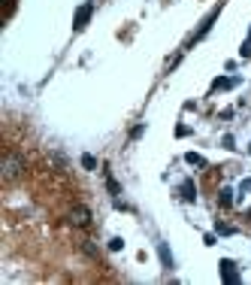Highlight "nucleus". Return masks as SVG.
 <instances>
[{
  "label": "nucleus",
  "instance_id": "nucleus-7",
  "mask_svg": "<svg viewBox=\"0 0 251 285\" xmlns=\"http://www.w3.org/2000/svg\"><path fill=\"white\" fill-rule=\"evenodd\" d=\"M185 161H188V164H194V167H206V158H203V155H197V152H188V155H185Z\"/></svg>",
  "mask_w": 251,
  "mask_h": 285
},
{
  "label": "nucleus",
  "instance_id": "nucleus-9",
  "mask_svg": "<svg viewBox=\"0 0 251 285\" xmlns=\"http://www.w3.org/2000/svg\"><path fill=\"white\" fill-rule=\"evenodd\" d=\"M82 167H85V170H94V167H97V158H94V155H82Z\"/></svg>",
  "mask_w": 251,
  "mask_h": 285
},
{
  "label": "nucleus",
  "instance_id": "nucleus-12",
  "mask_svg": "<svg viewBox=\"0 0 251 285\" xmlns=\"http://www.w3.org/2000/svg\"><path fill=\"white\" fill-rule=\"evenodd\" d=\"M82 249H85L88 255H97V249H94V243H91V240H85V243H82Z\"/></svg>",
  "mask_w": 251,
  "mask_h": 285
},
{
  "label": "nucleus",
  "instance_id": "nucleus-1",
  "mask_svg": "<svg viewBox=\"0 0 251 285\" xmlns=\"http://www.w3.org/2000/svg\"><path fill=\"white\" fill-rule=\"evenodd\" d=\"M0 170H3V173H0V176H3V182H16L18 176L24 173V158L16 155V152H6L3 155V167H0Z\"/></svg>",
  "mask_w": 251,
  "mask_h": 285
},
{
  "label": "nucleus",
  "instance_id": "nucleus-8",
  "mask_svg": "<svg viewBox=\"0 0 251 285\" xmlns=\"http://www.w3.org/2000/svg\"><path fill=\"white\" fill-rule=\"evenodd\" d=\"M218 203H221V207H230V203H233V191H230V188H221Z\"/></svg>",
  "mask_w": 251,
  "mask_h": 285
},
{
  "label": "nucleus",
  "instance_id": "nucleus-6",
  "mask_svg": "<svg viewBox=\"0 0 251 285\" xmlns=\"http://www.w3.org/2000/svg\"><path fill=\"white\" fill-rule=\"evenodd\" d=\"M182 197H185L188 203H191V200H197V185H194L191 179H185V182H182Z\"/></svg>",
  "mask_w": 251,
  "mask_h": 285
},
{
  "label": "nucleus",
  "instance_id": "nucleus-10",
  "mask_svg": "<svg viewBox=\"0 0 251 285\" xmlns=\"http://www.w3.org/2000/svg\"><path fill=\"white\" fill-rule=\"evenodd\" d=\"M106 185H109V191H112V194H121V185H118L109 173H106Z\"/></svg>",
  "mask_w": 251,
  "mask_h": 285
},
{
  "label": "nucleus",
  "instance_id": "nucleus-13",
  "mask_svg": "<svg viewBox=\"0 0 251 285\" xmlns=\"http://www.w3.org/2000/svg\"><path fill=\"white\" fill-rule=\"evenodd\" d=\"M143 131H145V128H143V125H136V128H133V131H130V137H133V140H139V137H143Z\"/></svg>",
  "mask_w": 251,
  "mask_h": 285
},
{
  "label": "nucleus",
  "instance_id": "nucleus-17",
  "mask_svg": "<svg viewBox=\"0 0 251 285\" xmlns=\"http://www.w3.org/2000/svg\"><path fill=\"white\" fill-rule=\"evenodd\" d=\"M248 152H251V149H248Z\"/></svg>",
  "mask_w": 251,
  "mask_h": 285
},
{
  "label": "nucleus",
  "instance_id": "nucleus-15",
  "mask_svg": "<svg viewBox=\"0 0 251 285\" xmlns=\"http://www.w3.org/2000/svg\"><path fill=\"white\" fill-rule=\"evenodd\" d=\"M251 55V39H245V46H242V58H248Z\"/></svg>",
  "mask_w": 251,
  "mask_h": 285
},
{
  "label": "nucleus",
  "instance_id": "nucleus-16",
  "mask_svg": "<svg viewBox=\"0 0 251 285\" xmlns=\"http://www.w3.org/2000/svg\"><path fill=\"white\" fill-rule=\"evenodd\" d=\"M242 191H251V179H245V182H242Z\"/></svg>",
  "mask_w": 251,
  "mask_h": 285
},
{
  "label": "nucleus",
  "instance_id": "nucleus-5",
  "mask_svg": "<svg viewBox=\"0 0 251 285\" xmlns=\"http://www.w3.org/2000/svg\"><path fill=\"white\" fill-rule=\"evenodd\" d=\"M158 255H161V261H163L166 270L176 267V264H173V255H170V246H166V243H161V246H158Z\"/></svg>",
  "mask_w": 251,
  "mask_h": 285
},
{
  "label": "nucleus",
  "instance_id": "nucleus-3",
  "mask_svg": "<svg viewBox=\"0 0 251 285\" xmlns=\"http://www.w3.org/2000/svg\"><path fill=\"white\" fill-rule=\"evenodd\" d=\"M221 279L224 282H239V273H236V264L233 261H221Z\"/></svg>",
  "mask_w": 251,
  "mask_h": 285
},
{
  "label": "nucleus",
  "instance_id": "nucleus-4",
  "mask_svg": "<svg viewBox=\"0 0 251 285\" xmlns=\"http://www.w3.org/2000/svg\"><path fill=\"white\" fill-rule=\"evenodd\" d=\"M88 19H91V3H85L82 9H76V19H73V28L76 31H82L88 24Z\"/></svg>",
  "mask_w": 251,
  "mask_h": 285
},
{
  "label": "nucleus",
  "instance_id": "nucleus-14",
  "mask_svg": "<svg viewBox=\"0 0 251 285\" xmlns=\"http://www.w3.org/2000/svg\"><path fill=\"white\" fill-rule=\"evenodd\" d=\"M188 133H191V131H188L185 125H179V128H176V137H188Z\"/></svg>",
  "mask_w": 251,
  "mask_h": 285
},
{
  "label": "nucleus",
  "instance_id": "nucleus-11",
  "mask_svg": "<svg viewBox=\"0 0 251 285\" xmlns=\"http://www.w3.org/2000/svg\"><path fill=\"white\" fill-rule=\"evenodd\" d=\"M109 249H112V252H121V249H124V240H121V237H112V240H109Z\"/></svg>",
  "mask_w": 251,
  "mask_h": 285
},
{
  "label": "nucleus",
  "instance_id": "nucleus-2",
  "mask_svg": "<svg viewBox=\"0 0 251 285\" xmlns=\"http://www.w3.org/2000/svg\"><path fill=\"white\" fill-rule=\"evenodd\" d=\"M70 225L88 228V225H91V209H88V207H73V209H70Z\"/></svg>",
  "mask_w": 251,
  "mask_h": 285
}]
</instances>
